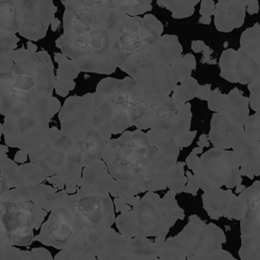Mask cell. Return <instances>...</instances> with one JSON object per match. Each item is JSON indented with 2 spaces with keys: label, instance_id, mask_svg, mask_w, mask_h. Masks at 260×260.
<instances>
[{
  "label": "cell",
  "instance_id": "23",
  "mask_svg": "<svg viewBox=\"0 0 260 260\" xmlns=\"http://www.w3.org/2000/svg\"><path fill=\"white\" fill-rule=\"evenodd\" d=\"M246 1H218L214 12V25L220 32H231L244 24Z\"/></svg>",
  "mask_w": 260,
  "mask_h": 260
},
{
  "label": "cell",
  "instance_id": "52",
  "mask_svg": "<svg viewBox=\"0 0 260 260\" xmlns=\"http://www.w3.org/2000/svg\"><path fill=\"white\" fill-rule=\"evenodd\" d=\"M197 144L199 147H201V148L209 147L210 142L208 135H205V134H202V135L199 137V141H198Z\"/></svg>",
  "mask_w": 260,
  "mask_h": 260
},
{
  "label": "cell",
  "instance_id": "58",
  "mask_svg": "<svg viewBox=\"0 0 260 260\" xmlns=\"http://www.w3.org/2000/svg\"><path fill=\"white\" fill-rule=\"evenodd\" d=\"M27 46H28V49L31 50V51H37L38 47L36 46L35 44L31 43V42H28Z\"/></svg>",
  "mask_w": 260,
  "mask_h": 260
},
{
  "label": "cell",
  "instance_id": "6",
  "mask_svg": "<svg viewBox=\"0 0 260 260\" xmlns=\"http://www.w3.org/2000/svg\"><path fill=\"white\" fill-rule=\"evenodd\" d=\"M60 132L74 143L83 155L85 167L103 159L112 135L95 108L94 92L73 95L65 101L59 113Z\"/></svg>",
  "mask_w": 260,
  "mask_h": 260
},
{
  "label": "cell",
  "instance_id": "17",
  "mask_svg": "<svg viewBox=\"0 0 260 260\" xmlns=\"http://www.w3.org/2000/svg\"><path fill=\"white\" fill-rule=\"evenodd\" d=\"M70 202L90 223L92 236L100 238L115 223V210L110 194L81 198L70 194Z\"/></svg>",
  "mask_w": 260,
  "mask_h": 260
},
{
  "label": "cell",
  "instance_id": "37",
  "mask_svg": "<svg viewBox=\"0 0 260 260\" xmlns=\"http://www.w3.org/2000/svg\"><path fill=\"white\" fill-rule=\"evenodd\" d=\"M139 193H141V190L137 185L120 180H115L110 191V194L115 199L136 196Z\"/></svg>",
  "mask_w": 260,
  "mask_h": 260
},
{
  "label": "cell",
  "instance_id": "15",
  "mask_svg": "<svg viewBox=\"0 0 260 260\" xmlns=\"http://www.w3.org/2000/svg\"><path fill=\"white\" fill-rule=\"evenodd\" d=\"M193 175L204 192H212L222 186L235 188L243 181L237 154L214 147L202 155Z\"/></svg>",
  "mask_w": 260,
  "mask_h": 260
},
{
  "label": "cell",
  "instance_id": "60",
  "mask_svg": "<svg viewBox=\"0 0 260 260\" xmlns=\"http://www.w3.org/2000/svg\"><path fill=\"white\" fill-rule=\"evenodd\" d=\"M209 64H217V60L215 59H213V60H211V61L209 62Z\"/></svg>",
  "mask_w": 260,
  "mask_h": 260
},
{
  "label": "cell",
  "instance_id": "11",
  "mask_svg": "<svg viewBox=\"0 0 260 260\" xmlns=\"http://www.w3.org/2000/svg\"><path fill=\"white\" fill-rule=\"evenodd\" d=\"M164 25L156 16H128L121 27L118 45V68L130 75L138 62L162 37Z\"/></svg>",
  "mask_w": 260,
  "mask_h": 260
},
{
  "label": "cell",
  "instance_id": "44",
  "mask_svg": "<svg viewBox=\"0 0 260 260\" xmlns=\"http://www.w3.org/2000/svg\"><path fill=\"white\" fill-rule=\"evenodd\" d=\"M223 94L221 93L218 88H216L211 92L208 100V107L209 110L218 112L222 103H223Z\"/></svg>",
  "mask_w": 260,
  "mask_h": 260
},
{
  "label": "cell",
  "instance_id": "59",
  "mask_svg": "<svg viewBox=\"0 0 260 260\" xmlns=\"http://www.w3.org/2000/svg\"><path fill=\"white\" fill-rule=\"evenodd\" d=\"M191 152L196 155L201 154V153H203V148H201V147H194Z\"/></svg>",
  "mask_w": 260,
  "mask_h": 260
},
{
  "label": "cell",
  "instance_id": "61",
  "mask_svg": "<svg viewBox=\"0 0 260 260\" xmlns=\"http://www.w3.org/2000/svg\"><path fill=\"white\" fill-rule=\"evenodd\" d=\"M228 42H225L224 45H223V48H228Z\"/></svg>",
  "mask_w": 260,
  "mask_h": 260
},
{
  "label": "cell",
  "instance_id": "4",
  "mask_svg": "<svg viewBox=\"0 0 260 260\" xmlns=\"http://www.w3.org/2000/svg\"><path fill=\"white\" fill-rule=\"evenodd\" d=\"M182 45L174 35H165L144 56L129 77L136 80L143 98L150 105H159L171 98L175 88L191 77L196 69L194 55H182Z\"/></svg>",
  "mask_w": 260,
  "mask_h": 260
},
{
  "label": "cell",
  "instance_id": "24",
  "mask_svg": "<svg viewBox=\"0 0 260 260\" xmlns=\"http://www.w3.org/2000/svg\"><path fill=\"white\" fill-rule=\"evenodd\" d=\"M237 154L241 176L253 179L260 176V150L244 133L232 147Z\"/></svg>",
  "mask_w": 260,
  "mask_h": 260
},
{
  "label": "cell",
  "instance_id": "1",
  "mask_svg": "<svg viewBox=\"0 0 260 260\" xmlns=\"http://www.w3.org/2000/svg\"><path fill=\"white\" fill-rule=\"evenodd\" d=\"M63 33L56 41L61 53L81 72L113 74L118 68L121 27L129 16L112 9L109 0H68Z\"/></svg>",
  "mask_w": 260,
  "mask_h": 260
},
{
  "label": "cell",
  "instance_id": "22",
  "mask_svg": "<svg viewBox=\"0 0 260 260\" xmlns=\"http://www.w3.org/2000/svg\"><path fill=\"white\" fill-rule=\"evenodd\" d=\"M244 208V214L240 220L242 236L260 234V181H255L239 194Z\"/></svg>",
  "mask_w": 260,
  "mask_h": 260
},
{
  "label": "cell",
  "instance_id": "47",
  "mask_svg": "<svg viewBox=\"0 0 260 260\" xmlns=\"http://www.w3.org/2000/svg\"><path fill=\"white\" fill-rule=\"evenodd\" d=\"M114 204H115V208H116V212L123 213L132 210V207L126 202L124 198H116L114 200Z\"/></svg>",
  "mask_w": 260,
  "mask_h": 260
},
{
  "label": "cell",
  "instance_id": "3",
  "mask_svg": "<svg viewBox=\"0 0 260 260\" xmlns=\"http://www.w3.org/2000/svg\"><path fill=\"white\" fill-rule=\"evenodd\" d=\"M103 160L115 180L131 182L141 193L167 189V176L178 162L162 156L139 129L110 140Z\"/></svg>",
  "mask_w": 260,
  "mask_h": 260
},
{
  "label": "cell",
  "instance_id": "49",
  "mask_svg": "<svg viewBox=\"0 0 260 260\" xmlns=\"http://www.w3.org/2000/svg\"><path fill=\"white\" fill-rule=\"evenodd\" d=\"M246 12L248 14L254 15L257 14L259 11V6H258V1L257 0H246Z\"/></svg>",
  "mask_w": 260,
  "mask_h": 260
},
{
  "label": "cell",
  "instance_id": "12",
  "mask_svg": "<svg viewBox=\"0 0 260 260\" xmlns=\"http://www.w3.org/2000/svg\"><path fill=\"white\" fill-rule=\"evenodd\" d=\"M0 245L32 244L48 212L29 201H0Z\"/></svg>",
  "mask_w": 260,
  "mask_h": 260
},
{
  "label": "cell",
  "instance_id": "27",
  "mask_svg": "<svg viewBox=\"0 0 260 260\" xmlns=\"http://www.w3.org/2000/svg\"><path fill=\"white\" fill-rule=\"evenodd\" d=\"M54 60L58 63L56 76L55 92L61 97L68 96L76 86L74 81L80 74L78 65L63 55L62 53H55Z\"/></svg>",
  "mask_w": 260,
  "mask_h": 260
},
{
  "label": "cell",
  "instance_id": "30",
  "mask_svg": "<svg viewBox=\"0 0 260 260\" xmlns=\"http://www.w3.org/2000/svg\"><path fill=\"white\" fill-rule=\"evenodd\" d=\"M19 32L18 11L15 0L0 1V35Z\"/></svg>",
  "mask_w": 260,
  "mask_h": 260
},
{
  "label": "cell",
  "instance_id": "38",
  "mask_svg": "<svg viewBox=\"0 0 260 260\" xmlns=\"http://www.w3.org/2000/svg\"><path fill=\"white\" fill-rule=\"evenodd\" d=\"M54 260H98L86 249H63L54 257Z\"/></svg>",
  "mask_w": 260,
  "mask_h": 260
},
{
  "label": "cell",
  "instance_id": "14",
  "mask_svg": "<svg viewBox=\"0 0 260 260\" xmlns=\"http://www.w3.org/2000/svg\"><path fill=\"white\" fill-rule=\"evenodd\" d=\"M249 98L243 96L238 88L223 94L218 112L212 115L208 139L214 148L229 150L245 132L249 115Z\"/></svg>",
  "mask_w": 260,
  "mask_h": 260
},
{
  "label": "cell",
  "instance_id": "36",
  "mask_svg": "<svg viewBox=\"0 0 260 260\" xmlns=\"http://www.w3.org/2000/svg\"><path fill=\"white\" fill-rule=\"evenodd\" d=\"M245 133L260 150V111L248 118L245 123Z\"/></svg>",
  "mask_w": 260,
  "mask_h": 260
},
{
  "label": "cell",
  "instance_id": "53",
  "mask_svg": "<svg viewBox=\"0 0 260 260\" xmlns=\"http://www.w3.org/2000/svg\"><path fill=\"white\" fill-rule=\"evenodd\" d=\"M124 200L130 206L135 207L141 201L140 196H130V197H124Z\"/></svg>",
  "mask_w": 260,
  "mask_h": 260
},
{
  "label": "cell",
  "instance_id": "19",
  "mask_svg": "<svg viewBox=\"0 0 260 260\" xmlns=\"http://www.w3.org/2000/svg\"><path fill=\"white\" fill-rule=\"evenodd\" d=\"M29 201L47 212L69 205L70 194L63 189L58 191L55 187L45 184L13 188L3 200Z\"/></svg>",
  "mask_w": 260,
  "mask_h": 260
},
{
  "label": "cell",
  "instance_id": "45",
  "mask_svg": "<svg viewBox=\"0 0 260 260\" xmlns=\"http://www.w3.org/2000/svg\"><path fill=\"white\" fill-rule=\"evenodd\" d=\"M188 182L184 188L183 192L189 193L193 196H197L198 191L200 189V185L194 175L190 171L185 172Z\"/></svg>",
  "mask_w": 260,
  "mask_h": 260
},
{
  "label": "cell",
  "instance_id": "10",
  "mask_svg": "<svg viewBox=\"0 0 260 260\" xmlns=\"http://www.w3.org/2000/svg\"><path fill=\"white\" fill-rule=\"evenodd\" d=\"M28 156L31 162L43 168L48 177L58 176L65 185L74 182L80 188L84 159L72 141L57 127H51L43 146Z\"/></svg>",
  "mask_w": 260,
  "mask_h": 260
},
{
  "label": "cell",
  "instance_id": "2",
  "mask_svg": "<svg viewBox=\"0 0 260 260\" xmlns=\"http://www.w3.org/2000/svg\"><path fill=\"white\" fill-rule=\"evenodd\" d=\"M56 77L46 51L19 48L0 54V99L4 116L13 109L52 98Z\"/></svg>",
  "mask_w": 260,
  "mask_h": 260
},
{
  "label": "cell",
  "instance_id": "18",
  "mask_svg": "<svg viewBox=\"0 0 260 260\" xmlns=\"http://www.w3.org/2000/svg\"><path fill=\"white\" fill-rule=\"evenodd\" d=\"M224 232L213 223L197 230L186 250L187 260H222L228 251L223 249L226 243Z\"/></svg>",
  "mask_w": 260,
  "mask_h": 260
},
{
  "label": "cell",
  "instance_id": "42",
  "mask_svg": "<svg viewBox=\"0 0 260 260\" xmlns=\"http://www.w3.org/2000/svg\"><path fill=\"white\" fill-rule=\"evenodd\" d=\"M0 260H24L23 250L15 246L0 245Z\"/></svg>",
  "mask_w": 260,
  "mask_h": 260
},
{
  "label": "cell",
  "instance_id": "21",
  "mask_svg": "<svg viewBox=\"0 0 260 260\" xmlns=\"http://www.w3.org/2000/svg\"><path fill=\"white\" fill-rule=\"evenodd\" d=\"M115 180L106 162L98 159L83 168L81 183L77 194L81 198L109 194Z\"/></svg>",
  "mask_w": 260,
  "mask_h": 260
},
{
  "label": "cell",
  "instance_id": "5",
  "mask_svg": "<svg viewBox=\"0 0 260 260\" xmlns=\"http://www.w3.org/2000/svg\"><path fill=\"white\" fill-rule=\"evenodd\" d=\"M94 96L95 110L111 135L122 134L133 126L139 130H150L153 126L156 105L144 100L132 77L103 79L97 85Z\"/></svg>",
  "mask_w": 260,
  "mask_h": 260
},
{
  "label": "cell",
  "instance_id": "32",
  "mask_svg": "<svg viewBox=\"0 0 260 260\" xmlns=\"http://www.w3.org/2000/svg\"><path fill=\"white\" fill-rule=\"evenodd\" d=\"M200 3L199 0L183 1H157L156 4L162 8H166L172 13V17L175 19H182L190 17L194 13V7Z\"/></svg>",
  "mask_w": 260,
  "mask_h": 260
},
{
  "label": "cell",
  "instance_id": "48",
  "mask_svg": "<svg viewBox=\"0 0 260 260\" xmlns=\"http://www.w3.org/2000/svg\"><path fill=\"white\" fill-rule=\"evenodd\" d=\"M199 162H200V157H199L198 155L193 153L192 152L190 153V154L187 156L186 159H185V164H186L187 167L192 171L199 165Z\"/></svg>",
  "mask_w": 260,
  "mask_h": 260
},
{
  "label": "cell",
  "instance_id": "29",
  "mask_svg": "<svg viewBox=\"0 0 260 260\" xmlns=\"http://www.w3.org/2000/svg\"><path fill=\"white\" fill-rule=\"evenodd\" d=\"M48 178V175L40 166L31 162L22 164L18 167L13 182V188L43 184Z\"/></svg>",
  "mask_w": 260,
  "mask_h": 260
},
{
  "label": "cell",
  "instance_id": "40",
  "mask_svg": "<svg viewBox=\"0 0 260 260\" xmlns=\"http://www.w3.org/2000/svg\"><path fill=\"white\" fill-rule=\"evenodd\" d=\"M249 106L254 112L260 111V80L247 85Z\"/></svg>",
  "mask_w": 260,
  "mask_h": 260
},
{
  "label": "cell",
  "instance_id": "56",
  "mask_svg": "<svg viewBox=\"0 0 260 260\" xmlns=\"http://www.w3.org/2000/svg\"><path fill=\"white\" fill-rule=\"evenodd\" d=\"M246 187L243 184H240V185H237L236 187L235 193H238V194H240V193L243 192L245 189H246Z\"/></svg>",
  "mask_w": 260,
  "mask_h": 260
},
{
  "label": "cell",
  "instance_id": "31",
  "mask_svg": "<svg viewBox=\"0 0 260 260\" xmlns=\"http://www.w3.org/2000/svg\"><path fill=\"white\" fill-rule=\"evenodd\" d=\"M109 5L111 8L122 12L132 17L144 14L153 9L151 0H109Z\"/></svg>",
  "mask_w": 260,
  "mask_h": 260
},
{
  "label": "cell",
  "instance_id": "7",
  "mask_svg": "<svg viewBox=\"0 0 260 260\" xmlns=\"http://www.w3.org/2000/svg\"><path fill=\"white\" fill-rule=\"evenodd\" d=\"M176 194L170 190L164 198L153 191L146 193L132 210L116 217L115 223L120 234L129 238L166 239L176 221L185 218V212L178 204Z\"/></svg>",
  "mask_w": 260,
  "mask_h": 260
},
{
  "label": "cell",
  "instance_id": "55",
  "mask_svg": "<svg viewBox=\"0 0 260 260\" xmlns=\"http://www.w3.org/2000/svg\"><path fill=\"white\" fill-rule=\"evenodd\" d=\"M60 21L57 18H55V19H54V20L52 21V22H51V30H52L54 32H55L56 31H57V28L60 27Z\"/></svg>",
  "mask_w": 260,
  "mask_h": 260
},
{
  "label": "cell",
  "instance_id": "16",
  "mask_svg": "<svg viewBox=\"0 0 260 260\" xmlns=\"http://www.w3.org/2000/svg\"><path fill=\"white\" fill-rule=\"evenodd\" d=\"M18 11L19 34L32 42L46 36L55 19L57 7L51 0H15Z\"/></svg>",
  "mask_w": 260,
  "mask_h": 260
},
{
  "label": "cell",
  "instance_id": "8",
  "mask_svg": "<svg viewBox=\"0 0 260 260\" xmlns=\"http://www.w3.org/2000/svg\"><path fill=\"white\" fill-rule=\"evenodd\" d=\"M55 97L38 104L13 109L4 118V138L8 147L28 153L39 150L49 135L51 118L61 109Z\"/></svg>",
  "mask_w": 260,
  "mask_h": 260
},
{
  "label": "cell",
  "instance_id": "28",
  "mask_svg": "<svg viewBox=\"0 0 260 260\" xmlns=\"http://www.w3.org/2000/svg\"><path fill=\"white\" fill-rule=\"evenodd\" d=\"M152 145L162 156L178 159L180 147L177 145L167 127H154L147 132Z\"/></svg>",
  "mask_w": 260,
  "mask_h": 260
},
{
  "label": "cell",
  "instance_id": "25",
  "mask_svg": "<svg viewBox=\"0 0 260 260\" xmlns=\"http://www.w3.org/2000/svg\"><path fill=\"white\" fill-rule=\"evenodd\" d=\"M191 108L189 103L181 105L170 125L164 127L168 129L170 135L180 148L189 147L197 134V131H191L192 118Z\"/></svg>",
  "mask_w": 260,
  "mask_h": 260
},
{
  "label": "cell",
  "instance_id": "35",
  "mask_svg": "<svg viewBox=\"0 0 260 260\" xmlns=\"http://www.w3.org/2000/svg\"><path fill=\"white\" fill-rule=\"evenodd\" d=\"M185 164H186L185 162H178L176 167L170 172L167 176L166 185L170 191L176 194L183 192L184 188L188 182L184 170Z\"/></svg>",
  "mask_w": 260,
  "mask_h": 260
},
{
  "label": "cell",
  "instance_id": "43",
  "mask_svg": "<svg viewBox=\"0 0 260 260\" xmlns=\"http://www.w3.org/2000/svg\"><path fill=\"white\" fill-rule=\"evenodd\" d=\"M24 260H54L49 250L44 247L33 248L31 251L23 250Z\"/></svg>",
  "mask_w": 260,
  "mask_h": 260
},
{
  "label": "cell",
  "instance_id": "20",
  "mask_svg": "<svg viewBox=\"0 0 260 260\" xmlns=\"http://www.w3.org/2000/svg\"><path fill=\"white\" fill-rule=\"evenodd\" d=\"M202 199L204 209L213 220H218L222 217L237 220L243 218V203L232 190L220 188L212 192H204Z\"/></svg>",
  "mask_w": 260,
  "mask_h": 260
},
{
  "label": "cell",
  "instance_id": "33",
  "mask_svg": "<svg viewBox=\"0 0 260 260\" xmlns=\"http://www.w3.org/2000/svg\"><path fill=\"white\" fill-rule=\"evenodd\" d=\"M200 86L194 77H188L176 86L172 93V100L179 105L188 103L190 100L196 98Z\"/></svg>",
  "mask_w": 260,
  "mask_h": 260
},
{
  "label": "cell",
  "instance_id": "51",
  "mask_svg": "<svg viewBox=\"0 0 260 260\" xmlns=\"http://www.w3.org/2000/svg\"><path fill=\"white\" fill-rule=\"evenodd\" d=\"M28 156H29V153L28 152L19 150L15 155V162H18V164H23V162H26L27 159H28Z\"/></svg>",
  "mask_w": 260,
  "mask_h": 260
},
{
  "label": "cell",
  "instance_id": "39",
  "mask_svg": "<svg viewBox=\"0 0 260 260\" xmlns=\"http://www.w3.org/2000/svg\"><path fill=\"white\" fill-rule=\"evenodd\" d=\"M215 8L216 4L213 0H202L199 10V13L202 16L199 19V23L210 25L211 22V16L214 15Z\"/></svg>",
  "mask_w": 260,
  "mask_h": 260
},
{
  "label": "cell",
  "instance_id": "57",
  "mask_svg": "<svg viewBox=\"0 0 260 260\" xmlns=\"http://www.w3.org/2000/svg\"><path fill=\"white\" fill-rule=\"evenodd\" d=\"M8 146H0V154H7V153H8Z\"/></svg>",
  "mask_w": 260,
  "mask_h": 260
},
{
  "label": "cell",
  "instance_id": "46",
  "mask_svg": "<svg viewBox=\"0 0 260 260\" xmlns=\"http://www.w3.org/2000/svg\"><path fill=\"white\" fill-rule=\"evenodd\" d=\"M211 92H212V91H211V85H202V86H200L199 91H198L196 98L203 100V101L208 102Z\"/></svg>",
  "mask_w": 260,
  "mask_h": 260
},
{
  "label": "cell",
  "instance_id": "50",
  "mask_svg": "<svg viewBox=\"0 0 260 260\" xmlns=\"http://www.w3.org/2000/svg\"><path fill=\"white\" fill-rule=\"evenodd\" d=\"M206 46L207 45H205L203 41L198 40L192 41V42H191V50H192L194 53H203Z\"/></svg>",
  "mask_w": 260,
  "mask_h": 260
},
{
  "label": "cell",
  "instance_id": "54",
  "mask_svg": "<svg viewBox=\"0 0 260 260\" xmlns=\"http://www.w3.org/2000/svg\"><path fill=\"white\" fill-rule=\"evenodd\" d=\"M212 53V50L210 48L209 46L207 45L205 48V51H203V58H202V62L203 63H209L211 61V54Z\"/></svg>",
  "mask_w": 260,
  "mask_h": 260
},
{
  "label": "cell",
  "instance_id": "13",
  "mask_svg": "<svg viewBox=\"0 0 260 260\" xmlns=\"http://www.w3.org/2000/svg\"><path fill=\"white\" fill-rule=\"evenodd\" d=\"M237 51L229 48L219 60L220 76L231 83L248 85L260 80V25L242 33Z\"/></svg>",
  "mask_w": 260,
  "mask_h": 260
},
{
  "label": "cell",
  "instance_id": "41",
  "mask_svg": "<svg viewBox=\"0 0 260 260\" xmlns=\"http://www.w3.org/2000/svg\"><path fill=\"white\" fill-rule=\"evenodd\" d=\"M1 43H0V54H7L13 51H16L17 48V43L20 39L13 34L0 35Z\"/></svg>",
  "mask_w": 260,
  "mask_h": 260
},
{
  "label": "cell",
  "instance_id": "34",
  "mask_svg": "<svg viewBox=\"0 0 260 260\" xmlns=\"http://www.w3.org/2000/svg\"><path fill=\"white\" fill-rule=\"evenodd\" d=\"M239 255L241 260H260V234L242 236Z\"/></svg>",
  "mask_w": 260,
  "mask_h": 260
},
{
  "label": "cell",
  "instance_id": "26",
  "mask_svg": "<svg viewBox=\"0 0 260 260\" xmlns=\"http://www.w3.org/2000/svg\"><path fill=\"white\" fill-rule=\"evenodd\" d=\"M132 238L117 233L113 228L108 230L95 242V252L98 260H116L128 247Z\"/></svg>",
  "mask_w": 260,
  "mask_h": 260
},
{
  "label": "cell",
  "instance_id": "9",
  "mask_svg": "<svg viewBox=\"0 0 260 260\" xmlns=\"http://www.w3.org/2000/svg\"><path fill=\"white\" fill-rule=\"evenodd\" d=\"M95 239L87 219L69 201V205L51 211L35 241L60 250L86 249L94 255L90 242Z\"/></svg>",
  "mask_w": 260,
  "mask_h": 260
}]
</instances>
